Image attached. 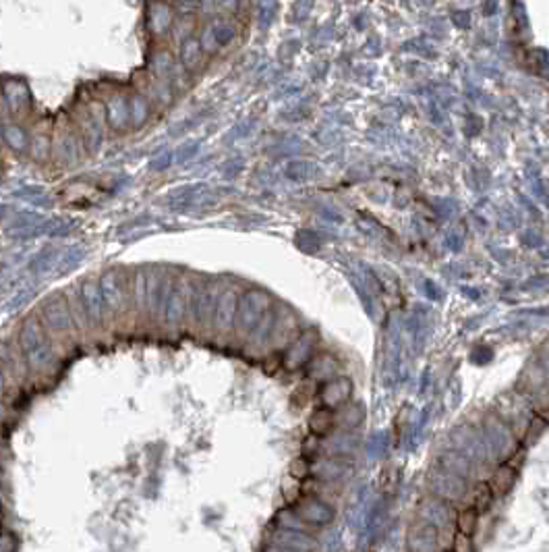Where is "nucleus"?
Here are the masks:
<instances>
[{"label": "nucleus", "instance_id": "nucleus-1", "mask_svg": "<svg viewBox=\"0 0 549 552\" xmlns=\"http://www.w3.org/2000/svg\"><path fill=\"white\" fill-rule=\"evenodd\" d=\"M19 349L23 353L27 365L34 372H46L54 363V351H52V343L48 339L46 328L38 322V320H27L21 326L19 332Z\"/></svg>", "mask_w": 549, "mask_h": 552}, {"label": "nucleus", "instance_id": "nucleus-2", "mask_svg": "<svg viewBox=\"0 0 549 552\" xmlns=\"http://www.w3.org/2000/svg\"><path fill=\"white\" fill-rule=\"evenodd\" d=\"M267 307H270L267 295L259 291H251L247 295H243V299L239 302V307H237V320H235L237 328L241 332H251V328L263 320V314H267Z\"/></svg>", "mask_w": 549, "mask_h": 552}, {"label": "nucleus", "instance_id": "nucleus-3", "mask_svg": "<svg viewBox=\"0 0 549 552\" xmlns=\"http://www.w3.org/2000/svg\"><path fill=\"white\" fill-rule=\"evenodd\" d=\"M46 326L50 328L52 332H60V335H67L71 332V309L64 305L62 299H52L50 303H46Z\"/></svg>", "mask_w": 549, "mask_h": 552}, {"label": "nucleus", "instance_id": "nucleus-4", "mask_svg": "<svg viewBox=\"0 0 549 552\" xmlns=\"http://www.w3.org/2000/svg\"><path fill=\"white\" fill-rule=\"evenodd\" d=\"M485 432H487V440L494 449H498L503 455H510L514 449V436L512 432L499 422L496 417H487L485 422Z\"/></svg>", "mask_w": 549, "mask_h": 552}, {"label": "nucleus", "instance_id": "nucleus-5", "mask_svg": "<svg viewBox=\"0 0 549 552\" xmlns=\"http://www.w3.org/2000/svg\"><path fill=\"white\" fill-rule=\"evenodd\" d=\"M237 307H239V302H237V295L232 291H226L220 295V299L216 303V326L220 330H230V326L235 324L237 320Z\"/></svg>", "mask_w": 549, "mask_h": 552}, {"label": "nucleus", "instance_id": "nucleus-6", "mask_svg": "<svg viewBox=\"0 0 549 552\" xmlns=\"http://www.w3.org/2000/svg\"><path fill=\"white\" fill-rule=\"evenodd\" d=\"M100 295L102 302H104V305H106L108 309L118 311V309L123 307V303H125L127 297H125V291L120 289V283H118V278H116L114 272H108V274L102 278Z\"/></svg>", "mask_w": 549, "mask_h": 552}, {"label": "nucleus", "instance_id": "nucleus-7", "mask_svg": "<svg viewBox=\"0 0 549 552\" xmlns=\"http://www.w3.org/2000/svg\"><path fill=\"white\" fill-rule=\"evenodd\" d=\"M352 395V384L347 378H338V380H330L324 391H321V399L328 407H338L342 403L349 401V397Z\"/></svg>", "mask_w": 549, "mask_h": 552}, {"label": "nucleus", "instance_id": "nucleus-8", "mask_svg": "<svg viewBox=\"0 0 549 552\" xmlns=\"http://www.w3.org/2000/svg\"><path fill=\"white\" fill-rule=\"evenodd\" d=\"M81 303H83V309H85L88 318L92 320V324H98L102 318L100 309L104 302H102V295L96 283L90 281L81 287Z\"/></svg>", "mask_w": 549, "mask_h": 552}, {"label": "nucleus", "instance_id": "nucleus-9", "mask_svg": "<svg viewBox=\"0 0 549 552\" xmlns=\"http://www.w3.org/2000/svg\"><path fill=\"white\" fill-rule=\"evenodd\" d=\"M282 548H289L293 552H311L315 548V542L313 538H309L307 534L303 532H295V530H286V532H280L278 540H276Z\"/></svg>", "mask_w": 549, "mask_h": 552}, {"label": "nucleus", "instance_id": "nucleus-10", "mask_svg": "<svg viewBox=\"0 0 549 552\" xmlns=\"http://www.w3.org/2000/svg\"><path fill=\"white\" fill-rule=\"evenodd\" d=\"M183 299H185V289L183 285L170 283L168 295H166V322L168 324H176L183 316Z\"/></svg>", "mask_w": 549, "mask_h": 552}, {"label": "nucleus", "instance_id": "nucleus-11", "mask_svg": "<svg viewBox=\"0 0 549 552\" xmlns=\"http://www.w3.org/2000/svg\"><path fill=\"white\" fill-rule=\"evenodd\" d=\"M300 519L305 521H311V523H326L332 519V511L328 504L319 501H311L307 502L305 509H300Z\"/></svg>", "mask_w": 549, "mask_h": 552}, {"label": "nucleus", "instance_id": "nucleus-12", "mask_svg": "<svg viewBox=\"0 0 549 552\" xmlns=\"http://www.w3.org/2000/svg\"><path fill=\"white\" fill-rule=\"evenodd\" d=\"M311 347H313V335H307L305 339H300L299 343L289 351V355H286V363H289V368H297V365H300L305 359H307V355H309V351H311Z\"/></svg>", "mask_w": 549, "mask_h": 552}, {"label": "nucleus", "instance_id": "nucleus-13", "mask_svg": "<svg viewBox=\"0 0 549 552\" xmlns=\"http://www.w3.org/2000/svg\"><path fill=\"white\" fill-rule=\"evenodd\" d=\"M334 422H336V419H334V415H332L330 409H319V411H315L313 417H311V428H313V432H317V434H326V432L332 430Z\"/></svg>", "mask_w": 549, "mask_h": 552}, {"label": "nucleus", "instance_id": "nucleus-14", "mask_svg": "<svg viewBox=\"0 0 549 552\" xmlns=\"http://www.w3.org/2000/svg\"><path fill=\"white\" fill-rule=\"evenodd\" d=\"M514 478H516L514 469H510V467H501V469H498L496 476H494V480H492L494 490H496V492H506V490H510L512 484H514Z\"/></svg>", "mask_w": 549, "mask_h": 552}, {"label": "nucleus", "instance_id": "nucleus-15", "mask_svg": "<svg viewBox=\"0 0 549 552\" xmlns=\"http://www.w3.org/2000/svg\"><path fill=\"white\" fill-rule=\"evenodd\" d=\"M458 527H460V534L464 536H473L475 527H477V513L473 509H466L460 517H458Z\"/></svg>", "mask_w": 549, "mask_h": 552}, {"label": "nucleus", "instance_id": "nucleus-16", "mask_svg": "<svg viewBox=\"0 0 549 552\" xmlns=\"http://www.w3.org/2000/svg\"><path fill=\"white\" fill-rule=\"evenodd\" d=\"M539 361H541V368L545 370V374L549 376V345H545L543 347V351H541V357H539Z\"/></svg>", "mask_w": 549, "mask_h": 552}]
</instances>
